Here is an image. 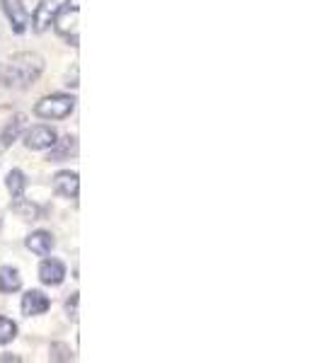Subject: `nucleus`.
<instances>
[{"instance_id": "1", "label": "nucleus", "mask_w": 322, "mask_h": 363, "mask_svg": "<svg viewBox=\"0 0 322 363\" xmlns=\"http://www.w3.org/2000/svg\"><path fill=\"white\" fill-rule=\"evenodd\" d=\"M42 70H44V58L39 54H29V51L15 54L0 68V83L5 87H13V90H25V87H29L42 75Z\"/></svg>"}, {"instance_id": "2", "label": "nucleus", "mask_w": 322, "mask_h": 363, "mask_svg": "<svg viewBox=\"0 0 322 363\" xmlns=\"http://www.w3.org/2000/svg\"><path fill=\"white\" fill-rule=\"evenodd\" d=\"M75 109V99L70 95H49L39 99L34 114L42 116V119H66L70 112Z\"/></svg>"}, {"instance_id": "3", "label": "nucleus", "mask_w": 322, "mask_h": 363, "mask_svg": "<svg viewBox=\"0 0 322 363\" xmlns=\"http://www.w3.org/2000/svg\"><path fill=\"white\" fill-rule=\"evenodd\" d=\"M70 5V0H39L37 10H34V17H32V25H34V32L42 34L46 32L54 22L58 20V15L63 13Z\"/></svg>"}, {"instance_id": "4", "label": "nucleus", "mask_w": 322, "mask_h": 363, "mask_svg": "<svg viewBox=\"0 0 322 363\" xmlns=\"http://www.w3.org/2000/svg\"><path fill=\"white\" fill-rule=\"evenodd\" d=\"M3 13L8 15L10 27H13L15 34H22L29 25V13L22 5V0H3Z\"/></svg>"}, {"instance_id": "5", "label": "nucleus", "mask_w": 322, "mask_h": 363, "mask_svg": "<svg viewBox=\"0 0 322 363\" xmlns=\"http://www.w3.org/2000/svg\"><path fill=\"white\" fill-rule=\"evenodd\" d=\"M54 140H56V131H54V128L39 124V126H32L27 131L25 145H27L29 150H44V148H51V145H54Z\"/></svg>"}, {"instance_id": "6", "label": "nucleus", "mask_w": 322, "mask_h": 363, "mask_svg": "<svg viewBox=\"0 0 322 363\" xmlns=\"http://www.w3.org/2000/svg\"><path fill=\"white\" fill-rule=\"evenodd\" d=\"M54 189H56V194H61V196H66V199H78V189H80L78 172H70V169L56 172Z\"/></svg>"}, {"instance_id": "7", "label": "nucleus", "mask_w": 322, "mask_h": 363, "mask_svg": "<svg viewBox=\"0 0 322 363\" xmlns=\"http://www.w3.org/2000/svg\"><path fill=\"white\" fill-rule=\"evenodd\" d=\"M49 308H51V301L42 291H27V294L22 296V313H25L27 318H32V315H44Z\"/></svg>"}, {"instance_id": "8", "label": "nucleus", "mask_w": 322, "mask_h": 363, "mask_svg": "<svg viewBox=\"0 0 322 363\" xmlns=\"http://www.w3.org/2000/svg\"><path fill=\"white\" fill-rule=\"evenodd\" d=\"M39 279L46 286H58L66 279V264L58 259H44L42 267H39Z\"/></svg>"}, {"instance_id": "9", "label": "nucleus", "mask_w": 322, "mask_h": 363, "mask_svg": "<svg viewBox=\"0 0 322 363\" xmlns=\"http://www.w3.org/2000/svg\"><path fill=\"white\" fill-rule=\"evenodd\" d=\"M75 150H78V138L75 136H66V138H61V140H54V145H51V153L46 160H51V162H61V160H66L68 155H73Z\"/></svg>"}, {"instance_id": "10", "label": "nucleus", "mask_w": 322, "mask_h": 363, "mask_svg": "<svg viewBox=\"0 0 322 363\" xmlns=\"http://www.w3.org/2000/svg\"><path fill=\"white\" fill-rule=\"evenodd\" d=\"M27 250H32L34 255H39V257L49 255V252L54 250V235L46 233V230L32 233V235L27 238Z\"/></svg>"}, {"instance_id": "11", "label": "nucleus", "mask_w": 322, "mask_h": 363, "mask_svg": "<svg viewBox=\"0 0 322 363\" xmlns=\"http://www.w3.org/2000/svg\"><path fill=\"white\" fill-rule=\"evenodd\" d=\"M27 126V116L25 114H17V116H13V121H10L8 126L3 128V133H0V150H5L8 148L13 140L20 136V131L22 128Z\"/></svg>"}, {"instance_id": "12", "label": "nucleus", "mask_w": 322, "mask_h": 363, "mask_svg": "<svg viewBox=\"0 0 322 363\" xmlns=\"http://www.w3.org/2000/svg\"><path fill=\"white\" fill-rule=\"evenodd\" d=\"M20 286H22V279L15 267L0 269V294H15V291H20Z\"/></svg>"}, {"instance_id": "13", "label": "nucleus", "mask_w": 322, "mask_h": 363, "mask_svg": "<svg viewBox=\"0 0 322 363\" xmlns=\"http://www.w3.org/2000/svg\"><path fill=\"white\" fill-rule=\"evenodd\" d=\"M8 189H10V194H13V199L25 196L27 179H25V174H22L20 169H13V172L8 174Z\"/></svg>"}, {"instance_id": "14", "label": "nucleus", "mask_w": 322, "mask_h": 363, "mask_svg": "<svg viewBox=\"0 0 322 363\" xmlns=\"http://www.w3.org/2000/svg\"><path fill=\"white\" fill-rule=\"evenodd\" d=\"M13 211H15V213H20L22 218H32V220L39 216L37 206H34V203H29V201H25V196H22V199H15Z\"/></svg>"}, {"instance_id": "15", "label": "nucleus", "mask_w": 322, "mask_h": 363, "mask_svg": "<svg viewBox=\"0 0 322 363\" xmlns=\"http://www.w3.org/2000/svg\"><path fill=\"white\" fill-rule=\"evenodd\" d=\"M17 337V325L8 318H0V344H10Z\"/></svg>"}, {"instance_id": "16", "label": "nucleus", "mask_w": 322, "mask_h": 363, "mask_svg": "<svg viewBox=\"0 0 322 363\" xmlns=\"http://www.w3.org/2000/svg\"><path fill=\"white\" fill-rule=\"evenodd\" d=\"M49 351L51 361H73V351H70L68 344H51Z\"/></svg>"}, {"instance_id": "17", "label": "nucleus", "mask_w": 322, "mask_h": 363, "mask_svg": "<svg viewBox=\"0 0 322 363\" xmlns=\"http://www.w3.org/2000/svg\"><path fill=\"white\" fill-rule=\"evenodd\" d=\"M75 306H78V294H75V296H73V301H68V306H66V308H68V313H70V318H73V320L78 318V315H75Z\"/></svg>"}, {"instance_id": "18", "label": "nucleus", "mask_w": 322, "mask_h": 363, "mask_svg": "<svg viewBox=\"0 0 322 363\" xmlns=\"http://www.w3.org/2000/svg\"><path fill=\"white\" fill-rule=\"evenodd\" d=\"M0 361H20V356H10V354H5V356H0Z\"/></svg>"}]
</instances>
